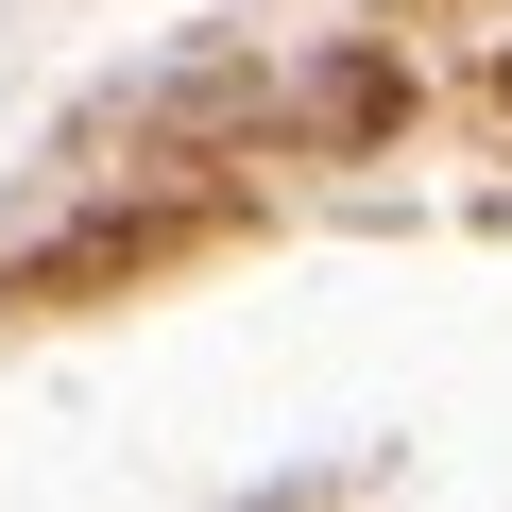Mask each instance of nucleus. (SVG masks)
Listing matches in <instances>:
<instances>
[{"label": "nucleus", "instance_id": "1", "mask_svg": "<svg viewBox=\"0 0 512 512\" xmlns=\"http://www.w3.org/2000/svg\"><path fill=\"white\" fill-rule=\"evenodd\" d=\"M171 239H188V205H103V222H69L52 256H18V274H0V308H52V291H120V274H154Z\"/></svg>", "mask_w": 512, "mask_h": 512}, {"label": "nucleus", "instance_id": "2", "mask_svg": "<svg viewBox=\"0 0 512 512\" xmlns=\"http://www.w3.org/2000/svg\"><path fill=\"white\" fill-rule=\"evenodd\" d=\"M376 120H410V69H393V52H342V69L308 86V137H376Z\"/></svg>", "mask_w": 512, "mask_h": 512}]
</instances>
